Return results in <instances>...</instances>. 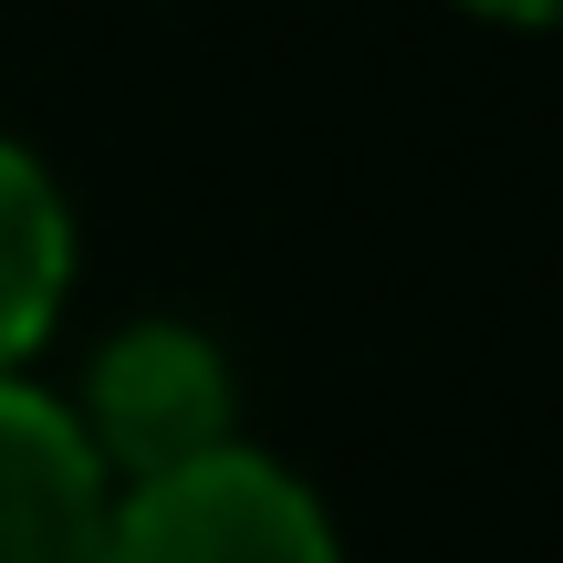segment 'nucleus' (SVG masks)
Returning a JSON list of instances; mask_svg holds the SVG:
<instances>
[{
  "label": "nucleus",
  "instance_id": "obj_1",
  "mask_svg": "<svg viewBox=\"0 0 563 563\" xmlns=\"http://www.w3.org/2000/svg\"><path fill=\"white\" fill-rule=\"evenodd\" d=\"M95 563H334V522L262 449H209L167 481L115 490Z\"/></svg>",
  "mask_w": 563,
  "mask_h": 563
},
{
  "label": "nucleus",
  "instance_id": "obj_2",
  "mask_svg": "<svg viewBox=\"0 0 563 563\" xmlns=\"http://www.w3.org/2000/svg\"><path fill=\"white\" fill-rule=\"evenodd\" d=\"M74 428H84L104 481L115 470H125V490L167 481V470L230 449V355L209 334H188V323H125L95 355V376H84Z\"/></svg>",
  "mask_w": 563,
  "mask_h": 563
},
{
  "label": "nucleus",
  "instance_id": "obj_3",
  "mask_svg": "<svg viewBox=\"0 0 563 563\" xmlns=\"http://www.w3.org/2000/svg\"><path fill=\"white\" fill-rule=\"evenodd\" d=\"M115 481L95 470L74 407L0 376V563H95Z\"/></svg>",
  "mask_w": 563,
  "mask_h": 563
},
{
  "label": "nucleus",
  "instance_id": "obj_4",
  "mask_svg": "<svg viewBox=\"0 0 563 563\" xmlns=\"http://www.w3.org/2000/svg\"><path fill=\"white\" fill-rule=\"evenodd\" d=\"M63 282H74V209L42 178L32 146L0 136V376H11V355H32L42 323L63 313Z\"/></svg>",
  "mask_w": 563,
  "mask_h": 563
},
{
  "label": "nucleus",
  "instance_id": "obj_5",
  "mask_svg": "<svg viewBox=\"0 0 563 563\" xmlns=\"http://www.w3.org/2000/svg\"><path fill=\"white\" fill-rule=\"evenodd\" d=\"M481 11H501V21H543L553 0H481Z\"/></svg>",
  "mask_w": 563,
  "mask_h": 563
}]
</instances>
